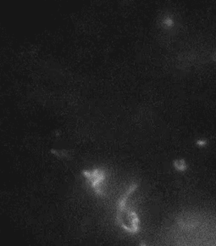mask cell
Instances as JSON below:
<instances>
[{
  "label": "cell",
  "mask_w": 216,
  "mask_h": 246,
  "mask_svg": "<svg viewBox=\"0 0 216 246\" xmlns=\"http://www.w3.org/2000/svg\"><path fill=\"white\" fill-rule=\"evenodd\" d=\"M136 188V185H133L130 188L124 195L120 198V199L118 202L117 206V215H116V221L118 224L123 229L129 233H136L138 230L139 227V220L136 216L135 211H131L129 208H127V199H128L129 195L133 192Z\"/></svg>",
  "instance_id": "cell-1"
},
{
  "label": "cell",
  "mask_w": 216,
  "mask_h": 246,
  "mask_svg": "<svg viewBox=\"0 0 216 246\" xmlns=\"http://www.w3.org/2000/svg\"><path fill=\"white\" fill-rule=\"evenodd\" d=\"M82 174L88 180L90 185L97 194L103 195L102 184L105 179V172L101 169H94L92 171H83Z\"/></svg>",
  "instance_id": "cell-2"
}]
</instances>
